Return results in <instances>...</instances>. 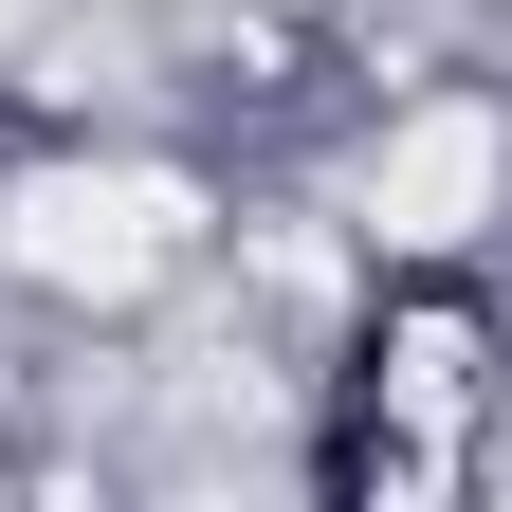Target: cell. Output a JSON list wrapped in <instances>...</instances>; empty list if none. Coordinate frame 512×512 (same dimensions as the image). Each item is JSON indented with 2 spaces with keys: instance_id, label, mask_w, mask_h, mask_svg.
<instances>
[]
</instances>
